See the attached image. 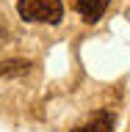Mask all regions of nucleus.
<instances>
[{
  "mask_svg": "<svg viewBox=\"0 0 130 132\" xmlns=\"http://www.w3.org/2000/svg\"><path fill=\"white\" fill-rule=\"evenodd\" d=\"M17 11L25 22H42V25H58L64 16L61 0H19Z\"/></svg>",
  "mask_w": 130,
  "mask_h": 132,
  "instance_id": "f257e3e1",
  "label": "nucleus"
},
{
  "mask_svg": "<svg viewBox=\"0 0 130 132\" xmlns=\"http://www.w3.org/2000/svg\"><path fill=\"white\" fill-rule=\"evenodd\" d=\"M75 8H78V14H80L86 22H97L100 16L105 14L108 0H75Z\"/></svg>",
  "mask_w": 130,
  "mask_h": 132,
  "instance_id": "f03ea898",
  "label": "nucleus"
},
{
  "mask_svg": "<svg viewBox=\"0 0 130 132\" xmlns=\"http://www.w3.org/2000/svg\"><path fill=\"white\" fill-rule=\"evenodd\" d=\"M31 69L28 61H19V58H8V61H0V77H19Z\"/></svg>",
  "mask_w": 130,
  "mask_h": 132,
  "instance_id": "20e7f679",
  "label": "nucleus"
},
{
  "mask_svg": "<svg viewBox=\"0 0 130 132\" xmlns=\"http://www.w3.org/2000/svg\"><path fill=\"white\" fill-rule=\"evenodd\" d=\"M72 132H114V116L108 110H100L89 124H83V127H78Z\"/></svg>",
  "mask_w": 130,
  "mask_h": 132,
  "instance_id": "7ed1b4c3",
  "label": "nucleus"
}]
</instances>
